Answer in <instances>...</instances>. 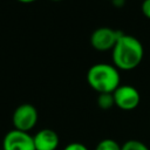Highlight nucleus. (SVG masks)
I'll return each mask as SVG.
<instances>
[{
  "label": "nucleus",
  "instance_id": "f257e3e1",
  "mask_svg": "<svg viewBox=\"0 0 150 150\" xmlns=\"http://www.w3.org/2000/svg\"><path fill=\"white\" fill-rule=\"evenodd\" d=\"M144 49L138 39L132 35L122 34L112 48V62L117 69H135L142 61Z\"/></svg>",
  "mask_w": 150,
  "mask_h": 150
},
{
  "label": "nucleus",
  "instance_id": "f03ea898",
  "mask_svg": "<svg viewBox=\"0 0 150 150\" xmlns=\"http://www.w3.org/2000/svg\"><path fill=\"white\" fill-rule=\"evenodd\" d=\"M88 84L98 94H112L121 84L118 69L114 64L96 63L87 73Z\"/></svg>",
  "mask_w": 150,
  "mask_h": 150
},
{
  "label": "nucleus",
  "instance_id": "7ed1b4c3",
  "mask_svg": "<svg viewBox=\"0 0 150 150\" xmlns=\"http://www.w3.org/2000/svg\"><path fill=\"white\" fill-rule=\"evenodd\" d=\"M38 110L33 104L22 103L13 112L12 122L14 129L29 132L38 123Z\"/></svg>",
  "mask_w": 150,
  "mask_h": 150
},
{
  "label": "nucleus",
  "instance_id": "20e7f679",
  "mask_svg": "<svg viewBox=\"0 0 150 150\" xmlns=\"http://www.w3.org/2000/svg\"><path fill=\"white\" fill-rule=\"evenodd\" d=\"M2 150H35L33 136L18 129L9 130L4 136Z\"/></svg>",
  "mask_w": 150,
  "mask_h": 150
},
{
  "label": "nucleus",
  "instance_id": "39448f33",
  "mask_svg": "<svg viewBox=\"0 0 150 150\" xmlns=\"http://www.w3.org/2000/svg\"><path fill=\"white\" fill-rule=\"evenodd\" d=\"M123 33L117 32L109 27H101L93 32L90 36V43L91 46L100 52H105L115 47L117 40Z\"/></svg>",
  "mask_w": 150,
  "mask_h": 150
},
{
  "label": "nucleus",
  "instance_id": "423d86ee",
  "mask_svg": "<svg viewBox=\"0 0 150 150\" xmlns=\"http://www.w3.org/2000/svg\"><path fill=\"white\" fill-rule=\"evenodd\" d=\"M114 101H115V105H117L120 109L122 110H134L135 108L138 107L139 101H141V96L138 90L132 87V86H120L114 93Z\"/></svg>",
  "mask_w": 150,
  "mask_h": 150
},
{
  "label": "nucleus",
  "instance_id": "0eeeda50",
  "mask_svg": "<svg viewBox=\"0 0 150 150\" xmlns=\"http://www.w3.org/2000/svg\"><path fill=\"white\" fill-rule=\"evenodd\" d=\"M35 150H56L60 144L59 135L49 128L39 130L33 136Z\"/></svg>",
  "mask_w": 150,
  "mask_h": 150
},
{
  "label": "nucleus",
  "instance_id": "6e6552de",
  "mask_svg": "<svg viewBox=\"0 0 150 150\" xmlns=\"http://www.w3.org/2000/svg\"><path fill=\"white\" fill-rule=\"evenodd\" d=\"M95 150H122V145L112 138H104L96 144Z\"/></svg>",
  "mask_w": 150,
  "mask_h": 150
},
{
  "label": "nucleus",
  "instance_id": "1a4fd4ad",
  "mask_svg": "<svg viewBox=\"0 0 150 150\" xmlns=\"http://www.w3.org/2000/svg\"><path fill=\"white\" fill-rule=\"evenodd\" d=\"M97 104L101 109H110L112 105H115L114 95L112 94H98L97 97Z\"/></svg>",
  "mask_w": 150,
  "mask_h": 150
},
{
  "label": "nucleus",
  "instance_id": "9d476101",
  "mask_svg": "<svg viewBox=\"0 0 150 150\" xmlns=\"http://www.w3.org/2000/svg\"><path fill=\"white\" fill-rule=\"evenodd\" d=\"M122 150H150L146 144L137 139H129L122 144Z\"/></svg>",
  "mask_w": 150,
  "mask_h": 150
},
{
  "label": "nucleus",
  "instance_id": "9b49d317",
  "mask_svg": "<svg viewBox=\"0 0 150 150\" xmlns=\"http://www.w3.org/2000/svg\"><path fill=\"white\" fill-rule=\"evenodd\" d=\"M63 150H89L87 148V145H84L83 143H80V142H71L69 144H67Z\"/></svg>",
  "mask_w": 150,
  "mask_h": 150
},
{
  "label": "nucleus",
  "instance_id": "f8f14e48",
  "mask_svg": "<svg viewBox=\"0 0 150 150\" xmlns=\"http://www.w3.org/2000/svg\"><path fill=\"white\" fill-rule=\"evenodd\" d=\"M141 9H142V13L148 19H150V0H143L142 6H141Z\"/></svg>",
  "mask_w": 150,
  "mask_h": 150
},
{
  "label": "nucleus",
  "instance_id": "ddd939ff",
  "mask_svg": "<svg viewBox=\"0 0 150 150\" xmlns=\"http://www.w3.org/2000/svg\"><path fill=\"white\" fill-rule=\"evenodd\" d=\"M19 2H22V4H30V2H34L36 0H18Z\"/></svg>",
  "mask_w": 150,
  "mask_h": 150
},
{
  "label": "nucleus",
  "instance_id": "4468645a",
  "mask_svg": "<svg viewBox=\"0 0 150 150\" xmlns=\"http://www.w3.org/2000/svg\"><path fill=\"white\" fill-rule=\"evenodd\" d=\"M52 1H61V0H52Z\"/></svg>",
  "mask_w": 150,
  "mask_h": 150
}]
</instances>
